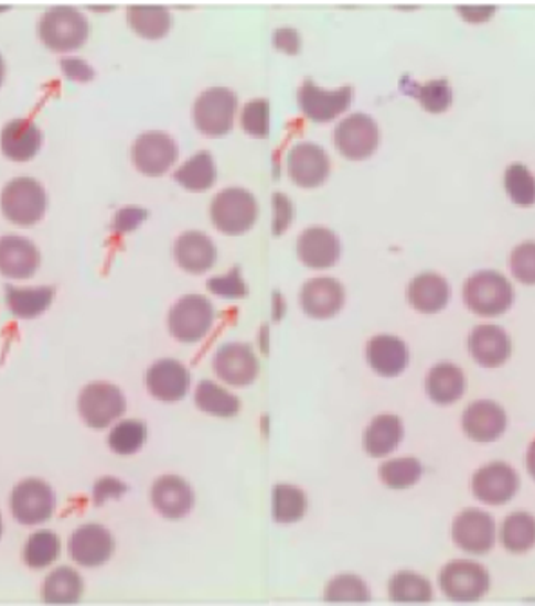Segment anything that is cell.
Returning <instances> with one entry per match:
<instances>
[{"instance_id":"52","label":"cell","mask_w":535,"mask_h":606,"mask_svg":"<svg viewBox=\"0 0 535 606\" xmlns=\"http://www.w3.org/2000/svg\"><path fill=\"white\" fill-rule=\"evenodd\" d=\"M62 65H64L65 73H67V75L73 76V78H78V80H90L93 75H95L86 62L64 61L62 62Z\"/></svg>"},{"instance_id":"55","label":"cell","mask_w":535,"mask_h":606,"mask_svg":"<svg viewBox=\"0 0 535 606\" xmlns=\"http://www.w3.org/2000/svg\"><path fill=\"white\" fill-rule=\"evenodd\" d=\"M0 537H2V518H0Z\"/></svg>"},{"instance_id":"32","label":"cell","mask_w":535,"mask_h":606,"mask_svg":"<svg viewBox=\"0 0 535 606\" xmlns=\"http://www.w3.org/2000/svg\"><path fill=\"white\" fill-rule=\"evenodd\" d=\"M84 582L78 572L69 566H61L45 577L42 597L50 605H73L81 602Z\"/></svg>"},{"instance_id":"26","label":"cell","mask_w":535,"mask_h":606,"mask_svg":"<svg viewBox=\"0 0 535 606\" xmlns=\"http://www.w3.org/2000/svg\"><path fill=\"white\" fill-rule=\"evenodd\" d=\"M42 132L35 121L17 118L0 132V149L13 161H30L41 150Z\"/></svg>"},{"instance_id":"34","label":"cell","mask_w":535,"mask_h":606,"mask_svg":"<svg viewBox=\"0 0 535 606\" xmlns=\"http://www.w3.org/2000/svg\"><path fill=\"white\" fill-rule=\"evenodd\" d=\"M174 180L191 192H205L217 180L214 158L208 152H197L175 170Z\"/></svg>"},{"instance_id":"31","label":"cell","mask_w":535,"mask_h":606,"mask_svg":"<svg viewBox=\"0 0 535 606\" xmlns=\"http://www.w3.org/2000/svg\"><path fill=\"white\" fill-rule=\"evenodd\" d=\"M55 299V288H13L6 285V303L17 318H36L50 309Z\"/></svg>"},{"instance_id":"35","label":"cell","mask_w":535,"mask_h":606,"mask_svg":"<svg viewBox=\"0 0 535 606\" xmlns=\"http://www.w3.org/2000/svg\"><path fill=\"white\" fill-rule=\"evenodd\" d=\"M500 538L509 552L523 554L531 551L535 547V518L531 512H514L501 526Z\"/></svg>"},{"instance_id":"41","label":"cell","mask_w":535,"mask_h":606,"mask_svg":"<svg viewBox=\"0 0 535 606\" xmlns=\"http://www.w3.org/2000/svg\"><path fill=\"white\" fill-rule=\"evenodd\" d=\"M147 441V426L141 421H124L109 433V446L118 455L140 452Z\"/></svg>"},{"instance_id":"53","label":"cell","mask_w":535,"mask_h":606,"mask_svg":"<svg viewBox=\"0 0 535 606\" xmlns=\"http://www.w3.org/2000/svg\"><path fill=\"white\" fill-rule=\"evenodd\" d=\"M526 469H528L531 477L535 480V441L528 447V453H526Z\"/></svg>"},{"instance_id":"43","label":"cell","mask_w":535,"mask_h":606,"mask_svg":"<svg viewBox=\"0 0 535 606\" xmlns=\"http://www.w3.org/2000/svg\"><path fill=\"white\" fill-rule=\"evenodd\" d=\"M325 602H370V588L356 576H336L325 586Z\"/></svg>"},{"instance_id":"22","label":"cell","mask_w":535,"mask_h":606,"mask_svg":"<svg viewBox=\"0 0 535 606\" xmlns=\"http://www.w3.org/2000/svg\"><path fill=\"white\" fill-rule=\"evenodd\" d=\"M152 506L167 520H181L192 511L194 493L192 487L175 475L158 478L152 486Z\"/></svg>"},{"instance_id":"7","label":"cell","mask_w":535,"mask_h":606,"mask_svg":"<svg viewBox=\"0 0 535 606\" xmlns=\"http://www.w3.org/2000/svg\"><path fill=\"white\" fill-rule=\"evenodd\" d=\"M440 586L452 602H478L491 588V576L480 563L456 560L447 563L440 572Z\"/></svg>"},{"instance_id":"42","label":"cell","mask_w":535,"mask_h":606,"mask_svg":"<svg viewBox=\"0 0 535 606\" xmlns=\"http://www.w3.org/2000/svg\"><path fill=\"white\" fill-rule=\"evenodd\" d=\"M505 190L517 206L535 204V177L525 164L514 163L505 172Z\"/></svg>"},{"instance_id":"24","label":"cell","mask_w":535,"mask_h":606,"mask_svg":"<svg viewBox=\"0 0 535 606\" xmlns=\"http://www.w3.org/2000/svg\"><path fill=\"white\" fill-rule=\"evenodd\" d=\"M297 253L308 268H331L341 257V240L336 239V235L331 229L322 226L308 228L299 237Z\"/></svg>"},{"instance_id":"1","label":"cell","mask_w":535,"mask_h":606,"mask_svg":"<svg viewBox=\"0 0 535 606\" xmlns=\"http://www.w3.org/2000/svg\"><path fill=\"white\" fill-rule=\"evenodd\" d=\"M463 300L472 313L480 316H500L514 303L511 280L497 271H478L463 285Z\"/></svg>"},{"instance_id":"45","label":"cell","mask_w":535,"mask_h":606,"mask_svg":"<svg viewBox=\"0 0 535 606\" xmlns=\"http://www.w3.org/2000/svg\"><path fill=\"white\" fill-rule=\"evenodd\" d=\"M240 123H243L246 134L254 136V138H266L270 132V105L268 101L263 98L248 101L240 115Z\"/></svg>"},{"instance_id":"51","label":"cell","mask_w":535,"mask_h":606,"mask_svg":"<svg viewBox=\"0 0 535 606\" xmlns=\"http://www.w3.org/2000/svg\"><path fill=\"white\" fill-rule=\"evenodd\" d=\"M121 493H126L124 484L118 483L115 478H104L95 489L96 502L101 504L107 497H118Z\"/></svg>"},{"instance_id":"10","label":"cell","mask_w":535,"mask_h":606,"mask_svg":"<svg viewBox=\"0 0 535 606\" xmlns=\"http://www.w3.org/2000/svg\"><path fill=\"white\" fill-rule=\"evenodd\" d=\"M378 141H381L378 125L371 116L356 112L336 125V149L341 150V154L350 160L370 158L378 147Z\"/></svg>"},{"instance_id":"3","label":"cell","mask_w":535,"mask_h":606,"mask_svg":"<svg viewBox=\"0 0 535 606\" xmlns=\"http://www.w3.org/2000/svg\"><path fill=\"white\" fill-rule=\"evenodd\" d=\"M0 208L10 223L33 226L44 217L47 208L44 186L33 177H17L2 190Z\"/></svg>"},{"instance_id":"23","label":"cell","mask_w":535,"mask_h":606,"mask_svg":"<svg viewBox=\"0 0 535 606\" xmlns=\"http://www.w3.org/2000/svg\"><path fill=\"white\" fill-rule=\"evenodd\" d=\"M342 283L335 279H311L304 283L300 303L311 318L325 320L335 316L344 305Z\"/></svg>"},{"instance_id":"19","label":"cell","mask_w":535,"mask_h":606,"mask_svg":"<svg viewBox=\"0 0 535 606\" xmlns=\"http://www.w3.org/2000/svg\"><path fill=\"white\" fill-rule=\"evenodd\" d=\"M41 266V251L24 237H0V274L6 279H31Z\"/></svg>"},{"instance_id":"13","label":"cell","mask_w":535,"mask_h":606,"mask_svg":"<svg viewBox=\"0 0 535 606\" xmlns=\"http://www.w3.org/2000/svg\"><path fill=\"white\" fill-rule=\"evenodd\" d=\"M178 160V144L165 132H146L132 144V161L141 174H165Z\"/></svg>"},{"instance_id":"46","label":"cell","mask_w":535,"mask_h":606,"mask_svg":"<svg viewBox=\"0 0 535 606\" xmlns=\"http://www.w3.org/2000/svg\"><path fill=\"white\" fill-rule=\"evenodd\" d=\"M512 274L521 283L535 285V242H523L512 251Z\"/></svg>"},{"instance_id":"17","label":"cell","mask_w":535,"mask_h":606,"mask_svg":"<svg viewBox=\"0 0 535 606\" xmlns=\"http://www.w3.org/2000/svg\"><path fill=\"white\" fill-rule=\"evenodd\" d=\"M69 556L82 566H100L109 562L115 551V540L106 527L89 523L73 532L69 538Z\"/></svg>"},{"instance_id":"21","label":"cell","mask_w":535,"mask_h":606,"mask_svg":"<svg viewBox=\"0 0 535 606\" xmlns=\"http://www.w3.org/2000/svg\"><path fill=\"white\" fill-rule=\"evenodd\" d=\"M461 424L475 443H492L505 433L506 413L500 404L483 399L467 407Z\"/></svg>"},{"instance_id":"18","label":"cell","mask_w":535,"mask_h":606,"mask_svg":"<svg viewBox=\"0 0 535 606\" xmlns=\"http://www.w3.org/2000/svg\"><path fill=\"white\" fill-rule=\"evenodd\" d=\"M146 383L152 398L174 403L189 392L191 374L175 359H160L147 370Z\"/></svg>"},{"instance_id":"6","label":"cell","mask_w":535,"mask_h":606,"mask_svg":"<svg viewBox=\"0 0 535 606\" xmlns=\"http://www.w3.org/2000/svg\"><path fill=\"white\" fill-rule=\"evenodd\" d=\"M215 311L211 300L201 294H186L172 305L169 313V328L175 339L183 344H195L205 338L214 324Z\"/></svg>"},{"instance_id":"49","label":"cell","mask_w":535,"mask_h":606,"mask_svg":"<svg viewBox=\"0 0 535 606\" xmlns=\"http://www.w3.org/2000/svg\"><path fill=\"white\" fill-rule=\"evenodd\" d=\"M147 214L143 209L126 208L121 209L120 214L116 215L115 229L118 234H127L130 229H135L141 220L146 219Z\"/></svg>"},{"instance_id":"12","label":"cell","mask_w":535,"mask_h":606,"mask_svg":"<svg viewBox=\"0 0 535 606\" xmlns=\"http://www.w3.org/2000/svg\"><path fill=\"white\" fill-rule=\"evenodd\" d=\"M452 540L469 554H486L495 543V523L480 509H466L452 523Z\"/></svg>"},{"instance_id":"2","label":"cell","mask_w":535,"mask_h":606,"mask_svg":"<svg viewBox=\"0 0 535 606\" xmlns=\"http://www.w3.org/2000/svg\"><path fill=\"white\" fill-rule=\"evenodd\" d=\"M39 35L50 50H78L89 36V22L73 6H55L39 22Z\"/></svg>"},{"instance_id":"50","label":"cell","mask_w":535,"mask_h":606,"mask_svg":"<svg viewBox=\"0 0 535 606\" xmlns=\"http://www.w3.org/2000/svg\"><path fill=\"white\" fill-rule=\"evenodd\" d=\"M274 44L279 50L286 51L290 55H296L300 51V35L293 28H280V30L276 31V35H274Z\"/></svg>"},{"instance_id":"20","label":"cell","mask_w":535,"mask_h":606,"mask_svg":"<svg viewBox=\"0 0 535 606\" xmlns=\"http://www.w3.org/2000/svg\"><path fill=\"white\" fill-rule=\"evenodd\" d=\"M469 350L481 367H501L511 358L512 339L500 325H478L469 336Z\"/></svg>"},{"instance_id":"11","label":"cell","mask_w":535,"mask_h":606,"mask_svg":"<svg viewBox=\"0 0 535 606\" xmlns=\"http://www.w3.org/2000/svg\"><path fill=\"white\" fill-rule=\"evenodd\" d=\"M520 491V477L514 467L505 463H492L480 467L472 478V493L480 502L503 506Z\"/></svg>"},{"instance_id":"25","label":"cell","mask_w":535,"mask_h":606,"mask_svg":"<svg viewBox=\"0 0 535 606\" xmlns=\"http://www.w3.org/2000/svg\"><path fill=\"white\" fill-rule=\"evenodd\" d=\"M367 361L381 376L393 378L406 370L409 365V348L406 342L389 334H381L367 344Z\"/></svg>"},{"instance_id":"47","label":"cell","mask_w":535,"mask_h":606,"mask_svg":"<svg viewBox=\"0 0 535 606\" xmlns=\"http://www.w3.org/2000/svg\"><path fill=\"white\" fill-rule=\"evenodd\" d=\"M212 293L226 296V299H243L248 294L245 280L240 277L239 268L232 269L225 277H215L206 282Z\"/></svg>"},{"instance_id":"36","label":"cell","mask_w":535,"mask_h":606,"mask_svg":"<svg viewBox=\"0 0 535 606\" xmlns=\"http://www.w3.org/2000/svg\"><path fill=\"white\" fill-rule=\"evenodd\" d=\"M194 401L195 407L215 418H234L240 408L236 396H232L225 388L208 379L201 381L195 388Z\"/></svg>"},{"instance_id":"39","label":"cell","mask_w":535,"mask_h":606,"mask_svg":"<svg viewBox=\"0 0 535 606\" xmlns=\"http://www.w3.org/2000/svg\"><path fill=\"white\" fill-rule=\"evenodd\" d=\"M24 563L31 569H45L61 556V538L53 531H39L25 542Z\"/></svg>"},{"instance_id":"48","label":"cell","mask_w":535,"mask_h":606,"mask_svg":"<svg viewBox=\"0 0 535 606\" xmlns=\"http://www.w3.org/2000/svg\"><path fill=\"white\" fill-rule=\"evenodd\" d=\"M274 212H276V217H274V234H285L286 228L290 226L291 217H293V206H291L288 195H274Z\"/></svg>"},{"instance_id":"9","label":"cell","mask_w":535,"mask_h":606,"mask_svg":"<svg viewBox=\"0 0 535 606\" xmlns=\"http://www.w3.org/2000/svg\"><path fill=\"white\" fill-rule=\"evenodd\" d=\"M56 498L50 484L39 478L22 480L11 493V512L22 526H39L53 517Z\"/></svg>"},{"instance_id":"33","label":"cell","mask_w":535,"mask_h":606,"mask_svg":"<svg viewBox=\"0 0 535 606\" xmlns=\"http://www.w3.org/2000/svg\"><path fill=\"white\" fill-rule=\"evenodd\" d=\"M127 21L138 35L150 41L165 36L171 30V13L165 6H130Z\"/></svg>"},{"instance_id":"38","label":"cell","mask_w":535,"mask_h":606,"mask_svg":"<svg viewBox=\"0 0 535 606\" xmlns=\"http://www.w3.org/2000/svg\"><path fill=\"white\" fill-rule=\"evenodd\" d=\"M389 597L396 603H429L432 599V586L420 574L398 572L389 582Z\"/></svg>"},{"instance_id":"44","label":"cell","mask_w":535,"mask_h":606,"mask_svg":"<svg viewBox=\"0 0 535 606\" xmlns=\"http://www.w3.org/2000/svg\"><path fill=\"white\" fill-rule=\"evenodd\" d=\"M415 96L424 109L432 115H440L449 109L452 104V89L447 80H429L426 84L416 85Z\"/></svg>"},{"instance_id":"15","label":"cell","mask_w":535,"mask_h":606,"mask_svg":"<svg viewBox=\"0 0 535 606\" xmlns=\"http://www.w3.org/2000/svg\"><path fill=\"white\" fill-rule=\"evenodd\" d=\"M214 368L225 383L246 387L259 376V359L248 345L226 344L215 353Z\"/></svg>"},{"instance_id":"40","label":"cell","mask_w":535,"mask_h":606,"mask_svg":"<svg viewBox=\"0 0 535 606\" xmlns=\"http://www.w3.org/2000/svg\"><path fill=\"white\" fill-rule=\"evenodd\" d=\"M421 473H424V467H421L420 461L413 457L395 458V461L382 464L378 469L382 483L396 491L415 486L420 480Z\"/></svg>"},{"instance_id":"5","label":"cell","mask_w":535,"mask_h":606,"mask_svg":"<svg viewBox=\"0 0 535 606\" xmlns=\"http://www.w3.org/2000/svg\"><path fill=\"white\" fill-rule=\"evenodd\" d=\"M237 98L226 87L203 90L192 107L195 127L205 136H225L236 120Z\"/></svg>"},{"instance_id":"30","label":"cell","mask_w":535,"mask_h":606,"mask_svg":"<svg viewBox=\"0 0 535 606\" xmlns=\"http://www.w3.org/2000/svg\"><path fill=\"white\" fill-rule=\"evenodd\" d=\"M402 439H404V424H402L400 418L389 415V413L378 415L365 430V452L370 453L371 457H387L389 453L395 452L398 444L402 443Z\"/></svg>"},{"instance_id":"4","label":"cell","mask_w":535,"mask_h":606,"mask_svg":"<svg viewBox=\"0 0 535 606\" xmlns=\"http://www.w3.org/2000/svg\"><path fill=\"white\" fill-rule=\"evenodd\" d=\"M259 204L245 188H226L211 204L212 223L226 235H240L256 224Z\"/></svg>"},{"instance_id":"28","label":"cell","mask_w":535,"mask_h":606,"mask_svg":"<svg viewBox=\"0 0 535 606\" xmlns=\"http://www.w3.org/2000/svg\"><path fill=\"white\" fill-rule=\"evenodd\" d=\"M409 303L424 314L440 313L450 300V285L436 273H421L409 283Z\"/></svg>"},{"instance_id":"37","label":"cell","mask_w":535,"mask_h":606,"mask_svg":"<svg viewBox=\"0 0 535 606\" xmlns=\"http://www.w3.org/2000/svg\"><path fill=\"white\" fill-rule=\"evenodd\" d=\"M274 518L279 523H296L302 520L308 509L304 491L290 484H279L274 489Z\"/></svg>"},{"instance_id":"27","label":"cell","mask_w":535,"mask_h":606,"mask_svg":"<svg viewBox=\"0 0 535 606\" xmlns=\"http://www.w3.org/2000/svg\"><path fill=\"white\" fill-rule=\"evenodd\" d=\"M175 260L181 268L192 274L205 273L214 268L217 260V249L211 237L201 231H186L175 240Z\"/></svg>"},{"instance_id":"54","label":"cell","mask_w":535,"mask_h":606,"mask_svg":"<svg viewBox=\"0 0 535 606\" xmlns=\"http://www.w3.org/2000/svg\"><path fill=\"white\" fill-rule=\"evenodd\" d=\"M4 75H6L4 58L0 56V85H2V82H4Z\"/></svg>"},{"instance_id":"8","label":"cell","mask_w":535,"mask_h":606,"mask_svg":"<svg viewBox=\"0 0 535 606\" xmlns=\"http://www.w3.org/2000/svg\"><path fill=\"white\" fill-rule=\"evenodd\" d=\"M127 403L124 393L116 385L90 383L82 390L78 398V410H81L84 423L95 430L109 426L120 419L126 412Z\"/></svg>"},{"instance_id":"16","label":"cell","mask_w":535,"mask_h":606,"mask_svg":"<svg viewBox=\"0 0 535 606\" xmlns=\"http://www.w3.org/2000/svg\"><path fill=\"white\" fill-rule=\"evenodd\" d=\"M288 174L302 188H315L330 174V158L319 144H293L288 152Z\"/></svg>"},{"instance_id":"14","label":"cell","mask_w":535,"mask_h":606,"mask_svg":"<svg viewBox=\"0 0 535 606\" xmlns=\"http://www.w3.org/2000/svg\"><path fill=\"white\" fill-rule=\"evenodd\" d=\"M353 89L344 85L341 89L324 90L313 80H304L299 89L300 109L310 120L331 121L351 105Z\"/></svg>"},{"instance_id":"29","label":"cell","mask_w":535,"mask_h":606,"mask_svg":"<svg viewBox=\"0 0 535 606\" xmlns=\"http://www.w3.org/2000/svg\"><path fill=\"white\" fill-rule=\"evenodd\" d=\"M429 398L438 404H452L466 393V374L449 361H441L430 368L426 381Z\"/></svg>"}]
</instances>
